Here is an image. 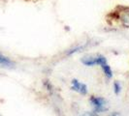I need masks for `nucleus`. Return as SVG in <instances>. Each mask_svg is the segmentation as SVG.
I'll list each match as a JSON object with an SVG mask.
<instances>
[{"mask_svg": "<svg viewBox=\"0 0 129 116\" xmlns=\"http://www.w3.org/2000/svg\"><path fill=\"white\" fill-rule=\"evenodd\" d=\"M89 103H90L91 107L93 109L94 114H98L101 112H105L109 108V104L108 102L102 98V97L97 96H91L89 99Z\"/></svg>", "mask_w": 129, "mask_h": 116, "instance_id": "f257e3e1", "label": "nucleus"}, {"mask_svg": "<svg viewBox=\"0 0 129 116\" xmlns=\"http://www.w3.org/2000/svg\"><path fill=\"white\" fill-rule=\"evenodd\" d=\"M95 58H96V65L100 66L105 77H107L108 78H112L113 77V71L111 69L110 65L108 64V61H107L106 57L101 55V54H98L95 56Z\"/></svg>", "mask_w": 129, "mask_h": 116, "instance_id": "f03ea898", "label": "nucleus"}, {"mask_svg": "<svg viewBox=\"0 0 129 116\" xmlns=\"http://www.w3.org/2000/svg\"><path fill=\"white\" fill-rule=\"evenodd\" d=\"M71 89L73 91L79 93V94H81V95H86L88 93V88H87L86 84L81 82L80 80H78L77 78L72 79Z\"/></svg>", "mask_w": 129, "mask_h": 116, "instance_id": "7ed1b4c3", "label": "nucleus"}, {"mask_svg": "<svg viewBox=\"0 0 129 116\" xmlns=\"http://www.w3.org/2000/svg\"><path fill=\"white\" fill-rule=\"evenodd\" d=\"M0 66L7 67V68H11V67L14 66V63L11 59H9L5 55H3L2 53H0Z\"/></svg>", "mask_w": 129, "mask_h": 116, "instance_id": "20e7f679", "label": "nucleus"}, {"mask_svg": "<svg viewBox=\"0 0 129 116\" xmlns=\"http://www.w3.org/2000/svg\"><path fill=\"white\" fill-rule=\"evenodd\" d=\"M82 63L87 67H93L96 65V58L95 56H85L82 59Z\"/></svg>", "mask_w": 129, "mask_h": 116, "instance_id": "39448f33", "label": "nucleus"}, {"mask_svg": "<svg viewBox=\"0 0 129 116\" xmlns=\"http://www.w3.org/2000/svg\"><path fill=\"white\" fill-rule=\"evenodd\" d=\"M113 89H114V93L116 95H119L121 90H122V85L119 81H115L113 84Z\"/></svg>", "mask_w": 129, "mask_h": 116, "instance_id": "423d86ee", "label": "nucleus"}, {"mask_svg": "<svg viewBox=\"0 0 129 116\" xmlns=\"http://www.w3.org/2000/svg\"><path fill=\"white\" fill-rule=\"evenodd\" d=\"M84 48V46L83 45H80V46H77V47H75V48H73V49H71L70 51H68V55H72V54H74V53H76V52H79L81 49H83Z\"/></svg>", "mask_w": 129, "mask_h": 116, "instance_id": "0eeeda50", "label": "nucleus"}]
</instances>
